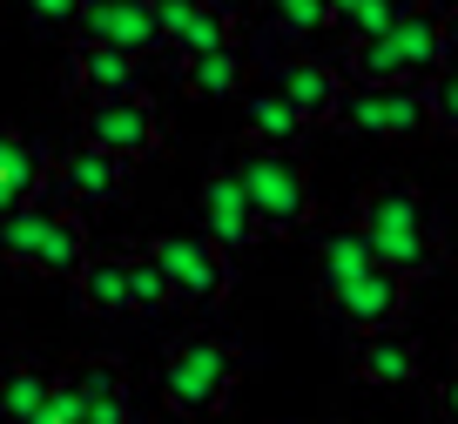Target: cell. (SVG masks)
I'll return each instance as SVG.
<instances>
[{
    "label": "cell",
    "instance_id": "cell-1",
    "mask_svg": "<svg viewBox=\"0 0 458 424\" xmlns=\"http://www.w3.org/2000/svg\"><path fill=\"white\" fill-rule=\"evenodd\" d=\"M358 223L371 236L377 263H391L404 283H425L445 269V242H438V223H431V202L418 182L404 175H385L358 196Z\"/></svg>",
    "mask_w": 458,
    "mask_h": 424
},
{
    "label": "cell",
    "instance_id": "cell-2",
    "mask_svg": "<svg viewBox=\"0 0 458 424\" xmlns=\"http://www.w3.org/2000/svg\"><path fill=\"white\" fill-rule=\"evenodd\" d=\"M229 169L243 182L263 236H297V229H310L317 189H310V169L297 162V148H257V141H243V148L229 156Z\"/></svg>",
    "mask_w": 458,
    "mask_h": 424
},
{
    "label": "cell",
    "instance_id": "cell-3",
    "mask_svg": "<svg viewBox=\"0 0 458 424\" xmlns=\"http://www.w3.org/2000/svg\"><path fill=\"white\" fill-rule=\"evenodd\" d=\"M88 223L68 216V202H28V209L0 216V263L7 269H34V276H68L88 263Z\"/></svg>",
    "mask_w": 458,
    "mask_h": 424
},
{
    "label": "cell",
    "instance_id": "cell-4",
    "mask_svg": "<svg viewBox=\"0 0 458 424\" xmlns=\"http://www.w3.org/2000/svg\"><path fill=\"white\" fill-rule=\"evenodd\" d=\"M236 370H243L236 343L209 337V330L175 337L169 357H162V404H169L175 418H216V411L236 397Z\"/></svg>",
    "mask_w": 458,
    "mask_h": 424
},
{
    "label": "cell",
    "instance_id": "cell-5",
    "mask_svg": "<svg viewBox=\"0 0 458 424\" xmlns=\"http://www.w3.org/2000/svg\"><path fill=\"white\" fill-rule=\"evenodd\" d=\"M337 128L371 135V141H418L431 128V81H385V88L344 81Z\"/></svg>",
    "mask_w": 458,
    "mask_h": 424
},
{
    "label": "cell",
    "instance_id": "cell-6",
    "mask_svg": "<svg viewBox=\"0 0 458 424\" xmlns=\"http://www.w3.org/2000/svg\"><path fill=\"white\" fill-rule=\"evenodd\" d=\"M148 256L162 263L175 303H189V310H216V303L229 297V283H236L229 256L216 250L202 229H162V236H148Z\"/></svg>",
    "mask_w": 458,
    "mask_h": 424
},
{
    "label": "cell",
    "instance_id": "cell-7",
    "mask_svg": "<svg viewBox=\"0 0 458 424\" xmlns=\"http://www.w3.org/2000/svg\"><path fill=\"white\" fill-rule=\"evenodd\" d=\"M81 141L108 148L122 162H148L162 148V108L148 88H129V95H101L81 108Z\"/></svg>",
    "mask_w": 458,
    "mask_h": 424
},
{
    "label": "cell",
    "instance_id": "cell-8",
    "mask_svg": "<svg viewBox=\"0 0 458 424\" xmlns=\"http://www.w3.org/2000/svg\"><path fill=\"white\" fill-rule=\"evenodd\" d=\"M317 297H324V310L337 317V324H351L364 337V330H398L404 303H411V283H404L391 263H371L351 283H337V290H317Z\"/></svg>",
    "mask_w": 458,
    "mask_h": 424
},
{
    "label": "cell",
    "instance_id": "cell-9",
    "mask_svg": "<svg viewBox=\"0 0 458 424\" xmlns=\"http://www.w3.org/2000/svg\"><path fill=\"white\" fill-rule=\"evenodd\" d=\"M129 169L135 162L108 156V148H95V141H74L68 156H55L47 189H55L68 209H114V202L129 196Z\"/></svg>",
    "mask_w": 458,
    "mask_h": 424
},
{
    "label": "cell",
    "instance_id": "cell-10",
    "mask_svg": "<svg viewBox=\"0 0 458 424\" xmlns=\"http://www.w3.org/2000/svg\"><path fill=\"white\" fill-rule=\"evenodd\" d=\"M196 216H202V236H209L223 256H243L250 242H263V223H257V209H250V196H243V182H236L229 162H216V169L202 175Z\"/></svg>",
    "mask_w": 458,
    "mask_h": 424
},
{
    "label": "cell",
    "instance_id": "cell-11",
    "mask_svg": "<svg viewBox=\"0 0 458 424\" xmlns=\"http://www.w3.org/2000/svg\"><path fill=\"white\" fill-rule=\"evenodd\" d=\"M74 41H108L122 55H162V28H156V0H81Z\"/></svg>",
    "mask_w": 458,
    "mask_h": 424
},
{
    "label": "cell",
    "instance_id": "cell-12",
    "mask_svg": "<svg viewBox=\"0 0 458 424\" xmlns=\"http://www.w3.org/2000/svg\"><path fill=\"white\" fill-rule=\"evenodd\" d=\"M270 88H276V95H284L310 128H317V122H337L344 81H337V68H330V61H317V55H284V61H276V74H270Z\"/></svg>",
    "mask_w": 458,
    "mask_h": 424
},
{
    "label": "cell",
    "instance_id": "cell-13",
    "mask_svg": "<svg viewBox=\"0 0 458 424\" xmlns=\"http://www.w3.org/2000/svg\"><path fill=\"white\" fill-rule=\"evenodd\" d=\"M68 88L81 101L129 95V88H142V61L122 55V47H108V41H74L68 47Z\"/></svg>",
    "mask_w": 458,
    "mask_h": 424
},
{
    "label": "cell",
    "instance_id": "cell-14",
    "mask_svg": "<svg viewBox=\"0 0 458 424\" xmlns=\"http://www.w3.org/2000/svg\"><path fill=\"white\" fill-rule=\"evenodd\" d=\"M47 175H55V156H47L41 141L14 135V128H0V216L41 202V196H47Z\"/></svg>",
    "mask_w": 458,
    "mask_h": 424
},
{
    "label": "cell",
    "instance_id": "cell-15",
    "mask_svg": "<svg viewBox=\"0 0 458 424\" xmlns=\"http://www.w3.org/2000/svg\"><path fill=\"white\" fill-rule=\"evenodd\" d=\"M398 55H404V74H411V81H438L445 68H452V28H445L438 14H431V7H418V0H404V14H398Z\"/></svg>",
    "mask_w": 458,
    "mask_h": 424
},
{
    "label": "cell",
    "instance_id": "cell-16",
    "mask_svg": "<svg viewBox=\"0 0 458 424\" xmlns=\"http://www.w3.org/2000/svg\"><path fill=\"white\" fill-rule=\"evenodd\" d=\"M351 377L358 384H377V391H404L418 377V343L398 337V330H364L351 343Z\"/></svg>",
    "mask_w": 458,
    "mask_h": 424
},
{
    "label": "cell",
    "instance_id": "cell-17",
    "mask_svg": "<svg viewBox=\"0 0 458 424\" xmlns=\"http://www.w3.org/2000/svg\"><path fill=\"white\" fill-rule=\"evenodd\" d=\"M236 101H243V141H257V148H297L303 128H310L270 81H263V88H243Z\"/></svg>",
    "mask_w": 458,
    "mask_h": 424
},
{
    "label": "cell",
    "instance_id": "cell-18",
    "mask_svg": "<svg viewBox=\"0 0 458 424\" xmlns=\"http://www.w3.org/2000/svg\"><path fill=\"white\" fill-rule=\"evenodd\" d=\"M74 297H81V310H95V317H122L129 310V250L88 256V263L74 269Z\"/></svg>",
    "mask_w": 458,
    "mask_h": 424
},
{
    "label": "cell",
    "instance_id": "cell-19",
    "mask_svg": "<svg viewBox=\"0 0 458 424\" xmlns=\"http://www.w3.org/2000/svg\"><path fill=\"white\" fill-rule=\"evenodd\" d=\"M371 263H377V250H371V236H364V223H337V229L317 236V290H337V283H351Z\"/></svg>",
    "mask_w": 458,
    "mask_h": 424
},
{
    "label": "cell",
    "instance_id": "cell-20",
    "mask_svg": "<svg viewBox=\"0 0 458 424\" xmlns=\"http://www.w3.org/2000/svg\"><path fill=\"white\" fill-rule=\"evenodd\" d=\"M47 397H55V370L28 364V357L0 364V418H7V424L41 418V411H47Z\"/></svg>",
    "mask_w": 458,
    "mask_h": 424
},
{
    "label": "cell",
    "instance_id": "cell-21",
    "mask_svg": "<svg viewBox=\"0 0 458 424\" xmlns=\"http://www.w3.org/2000/svg\"><path fill=\"white\" fill-rule=\"evenodd\" d=\"M216 47H236V7H229V0H196V7H189V28L175 34L169 55L196 61V55H216Z\"/></svg>",
    "mask_w": 458,
    "mask_h": 424
},
{
    "label": "cell",
    "instance_id": "cell-22",
    "mask_svg": "<svg viewBox=\"0 0 458 424\" xmlns=\"http://www.w3.org/2000/svg\"><path fill=\"white\" fill-rule=\"evenodd\" d=\"M404 14V0H324V28H337V41H377Z\"/></svg>",
    "mask_w": 458,
    "mask_h": 424
},
{
    "label": "cell",
    "instance_id": "cell-23",
    "mask_svg": "<svg viewBox=\"0 0 458 424\" xmlns=\"http://www.w3.org/2000/svg\"><path fill=\"white\" fill-rule=\"evenodd\" d=\"M182 95H196V101H236V95H243V47H216V55L182 61Z\"/></svg>",
    "mask_w": 458,
    "mask_h": 424
},
{
    "label": "cell",
    "instance_id": "cell-24",
    "mask_svg": "<svg viewBox=\"0 0 458 424\" xmlns=\"http://www.w3.org/2000/svg\"><path fill=\"white\" fill-rule=\"evenodd\" d=\"M344 74L358 88H385V81H411L404 74V55H398V34H377V41H358L344 55Z\"/></svg>",
    "mask_w": 458,
    "mask_h": 424
},
{
    "label": "cell",
    "instance_id": "cell-25",
    "mask_svg": "<svg viewBox=\"0 0 458 424\" xmlns=\"http://www.w3.org/2000/svg\"><path fill=\"white\" fill-rule=\"evenodd\" d=\"M169 303H175V290H169V276H162V263L148 250H129V310L156 317V310H169Z\"/></svg>",
    "mask_w": 458,
    "mask_h": 424
},
{
    "label": "cell",
    "instance_id": "cell-26",
    "mask_svg": "<svg viewBox=\"0 0 458 424\" xmlns=\"http://www.w3.org/2000/svg\"><path fill=\"white\" fill-rule=\"evenodd\" d=\"M61 377H74V391L95 404V397H122L129 391V370L114 364V357H81V364H68Z\"/></svg>",
    "mask_w": 458,
    "mask_h": 424
},
{
    "label": "cell",
    "instance_id": "cell-27",
    "mask_svg": "<svg viewBox=\"0 0 458 424\" xmlns=\"http://www.w3.org/2000/svg\"><path fill=\"white\" fill-rule=\"evenodd\" d=\"M263 7H270V28L284 41H310L324 28V0H263Z\"/></svg>",
    "mask_w": 458,
    "mask_h": 424
},
{
    "label": "cell",
    "instance_id": "cell-28",
    "mask_svg": "<svg viewBox=\"0 0 458 424\" xmlns=\"http://www.w3.org/2000/svg\"><path fill=\"white\" fill-rule=\"evenodd\" d=\"M21 14H28L41 34H74V21H81V0H21Z\"/></svg>",
    "mask_w": 458,
    "mask_h": 424
},
{
    "label": "cell",
    "instance_id": "cell-29",
    "mask_svg": "<svg viewBox=\"0 0 458 424\" xmlns=\"http://www.w3.org/2000/svg\"><path fill=\"white\" fill-rule=\"evenodd\" d=\"M431 128H445V135H458V61L431 81Z\"/></svg>",
    "mask_w": 458,
    "mask_h": 424
},
{
    "label": "cell",
    "instance_id": "cell-30",
    "mask_svg": "<svg viewBox=\"0 0 458 424\" xmlns=\"http://www.w3.org/2000/svg\"><path fill=\"white\" fill-rule=\"evenodd\" d=\"M189 7H196V0H156V28H162V47H175V34L189 28Z\"/></svg>",
    "mask_w": 458,
    "mask_h": 424
},
{
    "label": "cell",
    "instance_id": "cell-31",
    "mask_svg": "<svg viewBox=\"0 0 458 424\" xmlns=\"http://www.w3.org/2000/svg\"><path fill=\"white\" fill-rule=\"evenodd\" d=\"M88 424H135L129 391H122V397H95V404H88Z\"/></svg>",
    "mask_w": 458,
    "mask_h": 424
},
{
    "label": "cell",
    "instance_id": "cell-32",
    "mask_svg": "<svg viewBox=\"0 0 458 424\" xmlns=\"http://www.w3.org/2000/svg\"><path fill=\"white\" fill-rule=\"evenodd\" d=\"M438 411H445V418H458V377L438 384Z\"/></svg>",
    "mask_w": 458,
    "mask_h": 424
},
{
    "label": "cell",
    "instance_id": "cell-33",
    "mask_svg": "<svg viewBox=\"0 0 458 424\" xmlns=\"http://www.w3.org/2000/svg\"><path fill=\"white\" fill-rule=\"evenodd\" d=\"M431 14H438L445 28H452V21H458V0H431Z\"/></svg>",
    "mask_w": 458,
    "mask_h": 424
},
{
    "label": "cell",
    "instance_id": "cell-34",
    "mask_svg": "<svg viewBox=\"0 0 458 424\" xmlns=\"http://www.w3.org/2000/svg\"><path fill=\"white\" fill-rule=\"evenodd\" d=\"M28 424H68V418H55V411H41V418H28Z\"/></svg>",
    "mask_w": 458,
    "mask_h": 424
},
{
    "label": "cell",
    "instance_id": "cell-35",
    "mask_svg": "<svg viewBox=\"0 0 458 424\" xmlns=\"http://www.w3.org/2000/svg\"><path fill=\"white\" fill-rule=\"evenodd\" d=\"M452 34H458V21H452Z\"/></svg>",
    "mask_w": 458,
    "mask_h": 424
}]
</instances>
